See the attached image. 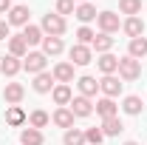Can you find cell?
Returning <instances> with one entry per match:
<instances>
[{
  "mask_svg": "<svg viewBox=\"0 0 147 145\" xmlns=\"http://www.w3.org/2000/svg\"><path fill=\"white\" fill-rule=\"evenodd\" d=\"M23 68V60L20 57H11V54H6L3 60H0V71L6 74V77H14V74Z\"/></svg>",
  "mask_w": 147,
  "mask_h": 145,
  "instance_id": "16",
  "label": "cell"
},
{
  "mask_svg": "<svg viewBox=\"0 0 147 145\" xmlns=\"http://www.w3.org/2000/svg\"><path fill=\"white\" fill-rule=\"evenodd\" d=\"M68 108L74 111V117H91V114H93V103L88 100V97L79 94V97H74V100H71Z\"/></svg>",
  "mask_w": 147,
  "mask_h": 145,
  "instance_id": "9",
  "label": "cell"
},
{
  "mask_svg": "<svg viewBox=\"0 0 147 145\" xmlns=\"http://www.w3.org/2000/svg\"><path fill=\"white\" fill-rule=\"evenodd\" d=\"M125 145H139V142H133V140H127V142H125Z\"/></svg>",
  "mask_w": 147,
  "mask_h": 145,
  "instance_id": "37",
  "label": "cell"
},
{
  "mask_svg": "<svg viewBox=\"0 0 147 145\" xmlns=\"http://www.w3.org/2000/svg\"><path fill=\"white\" fill-rule=\"evenodd\" d=\"M79 3H88V0H79Z\"/></svg>",
  "mask_w": 147,
  "mask_h": 145,
  "instance_id": "38",
  "label": "cell"
},
{
  "mask_svg": "<svg viewBox=\"0 0 147 145\" xmlns=\"http://www.w3.org/2000/svg\"><path fill=\"white\" fill-rule=\"evenodd\" d=\"M6 122L11 128H20L23 122H26V111L20 108V105H9V111H6Z\"/></svg>",
  "mask_w": 147,
  "mask_h": 145,
  "instance_id": "25",
  "label": "cell"
},
{
  "mask_svg": "<svg viewBox=\"0 0 147 145\" xmlns=\"http://www.w3.org/2000/svg\"><path fill=\"white\" fill-rule=\"evenodd\" d=\"M93 29H88V26H82V29H79V31H76V43H79V46H91L93 43Z\"/></svg>",
  "mask_w": 147,
  "mask_h": 145,
  "instance_id": "33",
  "label": "cell"
},
{
  "mask_svg": "<svg viewBox=\"0 0 147 145\" xmlns=\"http://www.w3.org/2000/svg\"><path fill=\"white\" fill-rule=\"evenodd\" d=\"M0 60H3V57H0Z\"/></svg>",
  "mask_w": 147,
  "mask_h": 145,
  "instance_id": "39",
  "label": "cell"
},
{
  "mask_svg": "<svg viewBox=\"0 0 147 145\" xmlns=\"http://www.w3.org/2000/svg\"><path fill=\"white\" fill-rule=\"evenodd\" d=\"M9 54H11V57H20V60L28 54V46H26L23 34H17V37H9Z\"/></svg>",
  "mask_w": 147,
  "mask_h": 145,
  "instance_id": "20",
  "label": "cell"
},
{
  "mask_svg": "<svg viewBox=\"0 0 147 145\" xmlns=\"http://www.w3.org/2000/svg\"><path fill=\"white\" fill-rule=\"evenodd\" d=\"M54 74H48V71H42V74H37L34 77V83H31V85H34V91L37 94H48V91H54Z\"/></svg>",
  "mask_w": 147,
  "mask_h": 145,
  "instance_id": "11",
  "label": "cell"
},
{
  "mask_svg": "<svg viewBox=\"0 0 147 145\" xmlns=\"http://www.w3.org/2000/svg\"><path fill=\"white\" fill-rule=\"evenodd\" d=\"M119 12L127 17H136L142 12V0H119Z\"/></svg>",
  "mask_w": 147,
  "mask_h": 145,
  "instance_id": "30",
  "label": "cell"
},
{
  "mask_svg": "<svg viewBox=\"0 0 147 145\" xmlns=\"http://www.w3.org/2000/svg\"><path fill=\"white\" fill-rule=\"evenodd\" d=\"M85 142H88V145H102V142H105L102 128H88V131H85Z\"/></svg>",
  "mask_w": 147,
  "mask_h": 145,
  "instance_id": "32",
  "label": "cell"
},
{
  "mask_svg": "<svg viewBox=\"0 0 147 145\" xmlns=\"http://www.w3.org/2000/svg\"><path fill=\"white\" fill-rule=\"evenodd\" d=\"M11 12V0H0V14H9Z\"/></svg>",
  "mask_w": 147,
  "mask_h": 145,
  "instance_id": "36",
  "label": "cell"
},
{
  "mask_svg": "<svg viewBox=\"0 0 147 145\" xmlns=\"http://www.w3.org/2000/svg\"><path fill=\"white\" fill-rule=\"evenodd\" d=\"M51 97H54V103L59 105V108H65V105H71V100H74V91L71 85H54V91H51Z\"/></svg>",
  "mask_w": 147,
  "mask_h": 145,
  "instance_id": "12",
  "label": "cell"
},
{
  "mask_svg": "<svg viewBox=\"0 0 147 145\" xmlns=\"http://www.w3.org/2000/svg\"><path fill=\"white\" fill-rule=\"evenodd\" d=\"M99 71H102V74L119 71V57H113L110 51H108V54H102V57H99Z\"/></svg>",
  "mask_w": 147,
  "mask_h": 145,
  "instance_id": "27",
  "label": "cell"
},
{
  "mask_svg": "<svg viewBox=\"0 0 147 145\" xmlns=\"http://www.w3.org/2000/svg\"><path fill=\"white\" fill-rule=\"evenodd\" d=\"M45 66H48V57L42 54V51H28V54L23 57V68L28 74H34V77L45 71Z\"/></svg>",
  "mask_w": 147,
  "mask_h": 145,
  "instance_id": "3",
  "label": "cell"
},
{
  "mask_svg": "<svg viewBox=\"0 0 147 145\" xmlns=\"http://www.w3.org/2000/svg\"><path fill=\"white\" fill-rule=\"evenodd\" d=\"M122 85H125V83H119V77H113V74H105V77L99 80V91H102L105 97H110V100L122 94Z\"/></svg>",
  "mask_w": 147,
  "mask_h": 145,
  "instance_id": "5",
  "label": "cell"
},
{
  "mask_svg": "<svg viewBox=\"0 0 147 145\" xmlns=\"http://www.w3.org/2000/svg\"><path fill=\"white\" fill-rule=\"evenodd\" d=\"M74 14H76V20H82V23H91V20H96L99 12H96V6H93V3H79Z\"/></svg>",
  "mask_w": 147,
  "mask_h": 145,
  "instance_id": "22",
  "label": "cell"
},
{
  "mask_svg": "<svg viewBox=\"0 0 147 145\" xmlns=\"http://www.w3.org/2000/svg\"><path fill=\"white\" fill-rule=\"evenodd\" d=\"M51 120H54V125H59V128L68 131V128H74V111L68 108V105H65V108H57Z\"/></svg>",
  "mask_w": 147,
  "mask_h": 145,
  "instance_id": "15",
  "label": "cell"
},
{
  "mask_svg": "<svg viewBox=\"0 0 147 145\" xmlns=\"http://www.w3.org/2000/svg\"><path fill=\"white\" fill-rule=\"evenodd\" d=\"M76 85H79V94H82V97H88V100H91L93 94L99 91V83L93 80L91 74H85V77H79V80H76Z\"/></svg>",
  "mask_w": 147,
  "mask_h": 145,
  "instance_id": "17",
  "label": "cell"
},
{
  "mask_svg": "<svg viewBox=\"0 0 147 145\" xmlns=\"http://www.w3.org/2000/svg\"><path fill=\"white\" fill-rule=\"evenodd\" d=\"M142 97H136V94H130V97H125V103H122V111L125 114H130V117H139L142 114Z\"/></svg>",
  "mask_w": 147,
  "mask_h": 145,
  "instance_id": "23",
  "label": "cell"
},
{
  "mask_svg": "<svg viewBox=\"0 0 147 145\" xmlns=\"http://www.w3.org/2000/svg\"><path fill=\"white\" fill-rule=\"evenodd\" d=\"M116 111H119V105H116L110 97H102V100L96 103V114H99L102 120H110V117H116Z\"/></svg>",
  "mask_w": 147,
  "mask_h": 145,
  "instance_id": "18",
  "label": "cell"
},
{
  "mask_svg": "<svg viewBox=\"0 0 147 145\" xmlns=\"http://www.w3.org/2000/svg\"><path fill=\"white\" fill-rule=\"evenodd\" d=\"M62 142L65 145H88L85 142V131H79V128H68L65 137H62Z\"/></svg>",
  "mask_w": 147,
  "mask_h": 145,
  "instance_id": "29",
  "label": "cell"
},
{
  "mask_svg": "<svg viewBox=\"0 0 147 145\" xmlns=\"http://www.w3.org/2000/svg\"><path fill=\"white\" fill-rule=\"evenodd\" d=\"M119 77L122 80H139L142 77V60H133V57H119Z\"/></svg>",
  "mask_w": 147,
  "mask_h": 145,
  "instance_id": "2",
  "label": "cell"
},
{
  "mask_svg": "<svg viewBox=\"0 0 147 145\" xmlns=\"http://www.w3.org/2000/svg\"><path fill=\"white\" fill-rule=\"evenodd\" d=\"M45 142V137H42V131H37V128H23L20 131V145H42Z\"/></svg>",
  "mask_w": 147,
  "mask_h": 145,
  "instance_id": "14",
  "label": "cell"
},
{
  "mask_svg": "<svg viewBox=\"0 0 147 145\" xmlns=\"http://www.w3.org/2000/svg\"><path fill=\"white\" fill-rule=\"evenodd\" d=\"M96 23H99L102 34H113V31H119V26H122L116 12H99V14H96Z\"/></svg>",
  "mask_w": 147,
  "mask_h": 145,
  "instance_id": "4",
  "label": "cell"
},
{
  "mask_svg": "<svg viewBox=\"0 0 147 145\" xmlns=\"http://www.w3.org/2000/svg\"><path fill=\"white\" fill-rule=\"evenodd\" d=\"M91 46L96 49V54H108L110 49H113V37H110V34H96Z\"/></svg>",
  "mask_w": 147,
  "mask_h": 145,
  "instance_id": "28",
  "label": "cell"
},
{
  "mask_svg": "<svg viewBox=\"0 0 147 145\" xmlns=\"http://www.w3.org/2000/svg\"><path fill=\"white\" fill-rule=\"evenodd\" d=\"M48 122H51V117H48V114H45V111H31V117H28V125L31 128H37V131H40V128H45L48 125Z\"/></svg>",
  "mask_w": 147,
  "mask_h": 145,
  "instance_id": "31",
  "label": "cell"
},
{
  "mask_svg": "<svg viewBox=\"0 0 147 145\" xmlns=\"http://www.w3.org/2000/svg\"><path fill=\"white\" fill-rule=\"evenodd\" d=\"M23 40H26V46H37V43H42V29L28 23V26L23 29Z\"/></svg>",
  "mask_w": 147,
  "mask_h": 145,
  "instance_id": "26",
  "label": "cell"
},
{
  "mask_svg": "<svg viewBox=\"0 0 147 145\" xmlns=\"http://www.w3.org/2000/svg\"><path fill=\"white\" fill-rule=\"evenodd\" d=\"M68 57H71V66H88L93 60V54H91V49L88 46H71V51H68Z\"/></svg>",
  "mask_w": 147,
  "mask_h": 145,
  "instance_id": "7",
  "label": "cell"
},
{
  "mask_svg": "<svg viewBox=\"0 0 147 145\" xmlns=\"http://www.w3.org/2000/svg\"><path fill=\"white\" fill-rule=\"evenodd\" d=\"M23 97H26V88H23V83H6V88H3V100H6L9 105H17Z\"/></svg>",
  "mask_w": 147,
  "mask_h": 145,
  "instance_id": "8",
  "label": "cell"
},
{
  "mask_svg": "<svg viewBox=\"0 0 147 145\" xmlns=\"http://www.w3.org/2000/svg\"><path fill=\"white\" fill-rule=\"evenodd\" d=\"M144 54H147V37H136V40H130V46H127V57H133V60H142Z\"/></svg>",
  "mask_w": 147,
  "mask_h": 145,
  "instance_id": "21",
  "label": "cell"
},
{
  "mask_svg": "<svg viewBox=\"0 0 147 145\" xmlns=\"http://www.w3.org/2000/svg\"><path fill=\"white\" fill-rule=\"evenodd\" d=\"M28 17H31V12H28V6H23V3H20V6H11V12H9V26H23V29H26V26H28Z\"/></svg>",
  "mask_w": 147,
  "mask_h": 145,
  "instance_id": "6",
  "label": "cell"
},
{
  "mask_svg": "<svg viewBox=\"0 0 147 145\" xmlns=\"http://www.w3.org/2000/svg\"><path fill=\"white\" fill-rule=\"evenodd\" d=\"M74 12H76L74 0H57V14H59V17H65V14H74Z\"/></svg>",
  "mask_w": 147,
  "mask_h": 145,
  "instance_id": "34",
  "label": "cell"
},
{
  "mask_svg": "<svg viewBox=\"0 0 147 145\" xmlns=\"http://www.w3.org/2000/svg\"><path fill=\"white\" fill-rule=\"evenodd\" d=\"M51 74H54V80H57V83H62V85L74 83V66H71V63H57Z\"/></svg>",
  "mask_w": 147,
  "mask_h": 145,
  "instance_id": "13",
  "label": "cell"
},
{
  "mask_svg": "<svg viewBox=\"0 0 147 145\" xmlns=\"http://www.w3.org/2000/svg\"><path fill=\"white\" fill-rule=\"evenodd\" d=\"M42 54L45 57L62 54V37H42Z\"/></svg>",
  "mask_w": 147,
  "mask_h": 145,
  "instance_id": "19",
  "label": "cell"
},
{
  "mask_svg": "<svg viewBox=\"0 0 147 145\" xmlns=\"http://www.w3.org/2000/svg\"><path fill=\"white\" fill-rule=\"evenodd\" d=\"M122 31H125L130 40H136V37H144V23H142V17H127L125 23H122Z\"/></svg>",
  "mask_w": 147,
  "mask_h": 145,
  "instance_id": "10",
  "label": "cell"
},
{
  "mask_svg": "<svg viewBox=\"0 0 147 145\" xmlns=\"http://www.w3.org/2000/svg\"><path fill=\"white\" fill-rule=\"evenodd\" d=\"M122 131H125V125H122V120H119V117L102 120V134H105V137H119Z\"/></svg>",
  "mask_w": 147,
  "mask_h": 145,
  "instance_id": "24",
  "label": "cell"
},
{
  "mask_svg": "<svg viewBox=\"0 0 147 145\" xmlns=\"http://www.w3.org/2000/svg\"><path fill=\"white\" fill-rule=\"evenodd\" d=\"M9 29H11V26H9V20L0 17V40H9Z\"/></svg>",
  "mask_w": 147,
  "mask_h": 145,
  "instance_id": "35",
  "label": "cell"
},
{
  "mask_svg": "<svg viewBox=\"0 0 147 145\" xmlns=\"http://www.w3.org/2000/svg\"><path fill=\"white\" fill-rule=\"evenodd\" d=\"M40 29H42V31H45L48 37H62L68 26H65V17H59L57 12H54V14L48 12V14L42 17V26H40Z\"/></svg>",
  "mask_w": 147,
  "mask_h": 145,
  "instance_id": "1",
  "label": "cell"
}]
</instances>
